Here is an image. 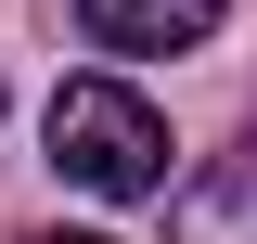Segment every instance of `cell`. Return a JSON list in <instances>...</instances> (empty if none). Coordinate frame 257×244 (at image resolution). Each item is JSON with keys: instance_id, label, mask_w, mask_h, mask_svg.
I'll return each instance as SVG.
<instances>
[{"instance_id": "1", "label": "cell", "mask_w": 257, "mask_h": 244, "mask_svg": "<svg viewBox=\"0 0 257 244\" xmlns=\"http://www.w3.org/2000/svg\"><path fill=\"white\" fill-rule=\"evenodd\" d=\"M52 167L103 206H142V193H167V116L128 77H64L52 90Z\"/></svg>"}, {"instance_id": "2", "label": "cell", "mask_w": 257, "mask_h": 244, "mask_svg": "<svg viewBox=\"0 0 257 244\" xmlns=\"http://www.w3.org/2000/svg\"><path fill=\"white\" fill-rule=\"evenodd\" d=\"M167 244H257V129L206 167V180L180 193V218H167Z\"/></svg>"}, {"instance_id": "3", "label": "cell", "mask_w": 257, "mask_h": 244, "mask_svg": "<svg viewBox=\"0 0 257 244\" xmlns=\"http://www.w3.org/2000/svg\"><path fill=\"white\" fill-rule=\"evenodd\" d=\"M231 0H77V26L103 52H193V39H219Z\"/></svg>"}, {"instance_id": "4", "label": "cell", "mask_w": 257, "mask_h": 244, "mask_svg": "<svg viewBox=\"0 0 257 244\" xmlns=\"http://www.w3.org/2000/svg\"><path fill=\"white\" fill-rule=\"evenodd\" d=\"M39 244H103V231H39Z\"/></svg>"}]
</instances>
